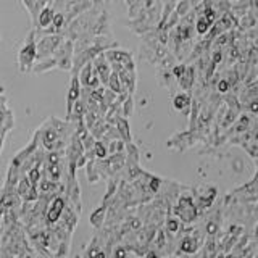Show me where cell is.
I'll return each mask as SVG.
<instances>
[{
    "label": "cell",
    "mask_w": 258,
    "mask_h": 258,
    "mask_svg": "<svg viewBox=\"0 0 258 258\" xmlns=\"http://www.w3.org/2000/svg\"><path fill=\"white\" fill-rule=\"evenodd\" d=\"M61 212H63V200L61 199H55L53 204H52L50 212H48V221L55 223L56 220H58V216L61 215Z\"/></svg>",
    "instance_id": "2"
},
{
    "label": "cell",
    "mask_w": 258,
    "mask_h": 258,
    "mask_svg": "<svg viewBox=\"0 0 258 258\" xmlns=\"http://www.w3.org/2000/svg\"><path fill=\"white\" fill-rule=\"evenodd\" d=\"M34 56H36V47H34V42L32 40H29V42L23 47V50H21V55H20V61H21V67L24 70V67H31V63L32 60H34Z\"/></svg>",
    "instance_id": "1"
},
{
    "label": "cell",
    "mask_w": 258,
    "mask_h": 258,
    "mask_svg": "<svg viewBox=\"0 0 258 258\" xmlns=\"http://www.w3.org/2000/svg\"><path fill=\"white\" fill-rule=\"evenodd\" d=\"M52 20H53V15H52V12H50V10H44L42 13H40L39 23L42 24V26L45 28V26H48V24L52 23Z\"/></svg>",
    "instance_id": "6"
},
{
    "label": "cell",
    "mask_w": 258,
    "mask_h": 258,
    "mask_svg": "<svg viewBox=\"0 0 258 258\" xmlns=\"http://www.w3.org/2000/svg\"><path fill=\"white\" fill-rule=\"evenodd\" d=\"M212 23H213V21H212V20H208L205 15H204V16H200V18L197 20V24H196V29H197L199 34H205V32L210 29V24H212Z\"/></svg>",
    "instance_id": "3"
},
{
    "label": "cell",
    "mask_w": 258,
    "mask_h": 258,
    "mask_svg": "<svg viewBox=\"0 0 258 258\" xmlns=\"http://www.w3.org/2000/svg\"><path fill=\"white\" fill-rule=\"evenodd\" d=\"M218 89H220V92H226L229 89V83H226V81H220V84H218Z\"/></svg>",
    "instance_id": "7"
},
{
    "label": "cell",
    "mask_w": 258,
    "mask_h": 258,
    "mask_svg": "<svg viewBox=\"0 0 258 258\" xmlns=\"http://www.w3.org/2000/svg\"><path fill=\"white\" fill-rule=\"evenodd\" d=\"M185 105H189V97L185 94H179L174 97V108L176 110H182Z\"/></svg>",
    "instance_id": "5"
},
{
    "label": "cell",
    "mask_w": 258,
    "mask_h": 258,
    "mask_svg": "<svg viewBox=\"0 0 258 258\" xmlns=\"http://www.w3.org/2000/svg\"><path fill=\"white\" fill-rule=\"evenodd\" d=\"M181 248H182V252H185V253H194V252H196V248H197V242L194 239L185 237L181 242Z\"/></svg>",
    "instance_id": "4"
}]
</instances>
